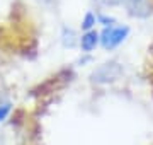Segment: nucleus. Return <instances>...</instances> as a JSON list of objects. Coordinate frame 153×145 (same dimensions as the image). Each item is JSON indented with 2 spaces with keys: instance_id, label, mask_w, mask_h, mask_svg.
I'll list each match as a JSON object with an SVG mask.
<instances>
[{
  "instance_id": "f257e3e1",
  "label": "nucleus",
  "mask_w": 153,
  "mask_h": 145,
  "mask_svg": "<svg viewBox=\"0 0 153 145\" xmlns=\"http://www.w3.org/2000/svg\"><path fill=\"white\" fill-rule=\"evenodd\" d=\"M128 36H129V28L128 26H123V24L107 26V28L102 29V33H99V45L104 50L112 51L119 45H123Z\"/></svg>"
},
{
  "instance_id": "f03ea898",
  "label": "nucleus",
  "mask_w": 153,
  "mask_h": 145,
  "mask_svg": "<svg viewBox=\"0 0 153 145\" xmlns=\"http://www.w3.org/2000/svg\"><path fill=\"white\" fill-rule=\"evenodd\" d=\"M123 73V68L121 65L111 61V63H104L92 73V80L95 84H109V82H114L121 77Z\"/></svg>"
},
{
  "instance_id": "7ed1b4c3",
  "label": "nucleus",
  "mask_w": 153,
  "mask_h": 145,
  "mask_svg": "<svg viewBox=\"0 0 153 145\" xmlns=\"http://www.w3.org/2000/svg\"><path fill=\"white\" fill-rule=\"evenodd\" d=\"M78 45L82 48V51L85 53H90L99 46V33L95 29H90V31H83L82 38L78 39Z\"/></svg>"
},
{
  "instance_id": "20e7f679",
  "label": "nucleus",
  "mask_w": 153,
  "mask_h": 145,
  "mask_svg": "<svg viewBox=\"0 0 153 145\" xmlns=\"http://www.w3.org/2000/svg\"><path fill=\"white\" fill-rule=\"evenodd\" d=\"M78 39L80 38H76L75 31L71 28H63V31H61V45L65 48H75Z\"/></svg>"
},
{
  "instance_id": "39448f33",
  "label": "nucleus",
  "mask_w": 153,
  "mask_h": 145,
  "mask_svg": "<svg viewBox=\"0 0 153 145\" xmlns=\"http://www.w3.org/2000/svg\"><path fill=\"white\" fill-rule=\"evenodd\" d=\"M95 24H97V16H95L94 12L88 10L87 14L82 17V24H80V28H82L83 31H90V29H94Z\"/></svg>"
},
{
  "instance_id": "423d86ee",
  "label": "nucleus",
  "mask_w": 153,
  "mask_h": 145,
  "mask_svg": "<svg viewBox=\"0 0 153 145\" xmlns=\"http://www.w3.org/2000/svg\"><path fill=\"white\" fill-rule=\"evenodd\" d=\"M97 24H102L104 28H107V26H114L116 22V19L112 16H107V14H99L97 16Z\"/></svg>"
},
{
  "instance_id": "0eeeda50",
  "label": "nucleus",
  "mask_w": 153,
  "mask_h": 145,
  "mask_svg": "<svg viewBox=\"0 0 153 145\" xmlns=\"http://www.w3.org/2000/svg\"><path fill=\"white\" fill-rule=\"evenodd\" d=\"M10 109H12V106L9 102H0V123L4 120H7V116L10 114Z\"/></svg>"
}]
</instances>
